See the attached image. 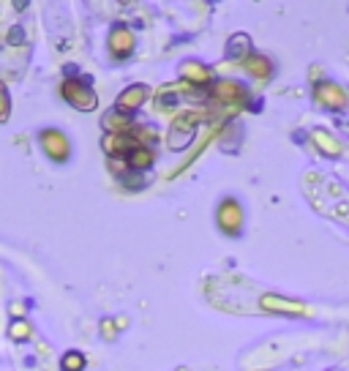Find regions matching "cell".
Masks as SVG:
<instances>
[{
    "label": "cell",
    "instance_id": "1",
    "mask_svg": "<svg viewBox=\"0 0 349 371\" xmlns=\"http://www.w3.org/2000/svg\"><path fill=\"white\" fill-rule=\"evenodd\" d=\"M63 96L80 109H93L96 107V93L85 83H74V80L63 83Z\"/></svg>",
    "mask_w": 349,
    "mask_h": 371
},
{
    "label": "cell",
    "instance_id": "2",
    "mask_svg": "<svg viewBox=\"0 0 349 371\" xmlns=\"http://www.w3.org/2000/svg\"><path fill=\"white\" fill-rule=\"evenodd\" d=\"M42 142H44V150H47L55 162H66V159H68V142H66V137H63L61 131H44Z\"/></svg>",
    "mask_w": 349,
    "mask_h": 371
},
{
    "label": "cell",
    "instance_id": "3",
    "mask_svg": "<svg viewBox=\"0 0 349 371\" xmlns=\"http://www.w3.org/2000/svg\"><path fill=\"white\" fill-rule=\"evenodd\" d=\"M219 221L226 232H235L240 227V210H238V202H224L221 205V213H219Z\"/></svg>",
    "mask_w": 349,
    "mask_h": 371
},
{
    "label": "cell",
    "instance_id": "4",
    "mask_svg": "<svg viewBox=\"0 0 349 371\" xmlns=\"http://www.w3.org/2000/svg\"><path fill=\"white\" fill-rule=\"evenodd\" d=\"M109 47H112V52L118 55H128L131 52V47H134V39H131V33L125 30V28H115L112 30V39H109Z\"/></svg>",
    "mask_w": 349,
    "mask_h": 371
},
{
    "label": "cell",
    "instance_id": "5",
    "mask_svg": "<svg viewBox=\"0 0 349 371\" xmlns=\"http://www.w3.org/2000/svg\"><path fill=\"white\" fill-rule=\"evenodd\" d=\"M125 162H128V166H134V169H145V166L153 164V153H150L147 147H142V145H137V147L125 156Z\"/></svg>",
    "mask_w": 349,
    "mask_h": 371
},
{
    "label": "cell",
    "instance_id": "6",
    "mask_svg": "<svg viewBox=\"0 0 349 371\" xmlns=\"http://www.w3.org/2000/svg\"><path fill=\"white\" fill-rule=\"evenodd\" d=\"M145 96H147V87H142V85H134V87H128L123 96H121V107H137Z\"/></svg>",
    "mask_w": 349,
    "mask_h": 371
},
{
    "label": "cell",
    "instance_id": "7",
    "mask_svg": "<svg viewBox=\"0 0 349 371\" xmlns=\"http://www.w3.org/2000/svg\"><path fill=\"white\" fill-rule=\"evenodd\" d=\"M319 96L325 99V104H333V107H341V104H344V93H341L336 85H322V87H319Z\"/></svg>",
    "mask_w": 349,
    "mask_h": 371
},
{
    "label": "cell",
    "instance_id": "8",
    "mask_svg": "<svg viewBox=\"0 0 349 371\" xmlns=\"http://www.w3.org/2000/svg\"><path fill=\"white\" fill-rule=\"evenodd\" d=\"M85 366V358L80 352H68L66 358H63V371H82Z\"/></svg>",
    "mask_w": 349,
    "mask_h": 371
},
{
    "label": "cell",
    "instance_id": "9",
    "mask_svg": "<svg viewBox=\"0 0 349 371\" xmlns=\"http://www.w3.org/2000/svg\"><path fill=\"white\" fill-rule=\"evenodd\" d=\"M246 36H235V42L229 44V47H226V52H229V55H238V52H246Z\"/></svg>",
    "mask_w": 349,
    "mask_h": 371
},
{
    "label": "cell",
    "instance_id": "10",
    "mask_svg": "<svg viewBox=\"0 0 349 371\" xmlns=\"http://www.w3.org/2000/svg\"><path fill=\"white\" fill-rule=\"evenodd\" d=\"M0 107H3V112L8 115V102H6V93H3V87H0Z\"/></svg>",
    "mask_w": 349,
    "mask_h": 371
}]
</instances>
